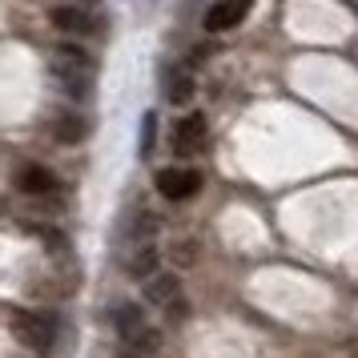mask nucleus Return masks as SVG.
Here are the masks:
<instances>
[{
	"label": "nucleus",
	"mask_w": 358,
	"mask_h": 358,
	"mask_svg": "<svg viewBox=\"0 0 358 358\" xmlns=\"http://www.w3.org/2000/svg\"><path fill=\"white\" fill-rule=\"evenodd\" d=\"M49 24L61 36H89V33H97V20H93V13H89V8H81V4H57V8L49 13Z\"/></svg>",
	"instance_id": "39448f33"
},
{
	"label": "nucleus",
	"mask_w": 358,
	"mask_h": 358,
	"mask_svg": "<svg viewBox=\"0 0 358 358\" xmlns=\"http://www.w3.org/2000/svg\"><path fill=\"white\" fill-rule=\"evenodd\" d=\"M201 169H189V165H169V169H157V178H153V185H157V194L165 197V201H189V197L201 194Z\"/></svg>",
	"instance_id": "f03ea898"
},
{
	"label": "nucleus",
	"mask_w": 358,
	"mask_h": 358,
	"mask_svg": "<svg viewBox=\"0 0 358 358\" xmlns=\"http://www.w3.org/2000/svg\"><path fill=\"white\" fill-rule=\"evenodd\" d=\"M153 137H157V117L145 113V121H141V153H153Z\"/></svg>",
	"instance_id": "4468645a"
},
{
	"label": "nucleus",
	"mask_w": 358,
	"mask_h": 358,
	"mask_svg": "<svg viewBox=\"0 0 358 358\" xmlns=\"http://www.w3.org/2000/svg\"><path fill=\"white\" fill-rule=\"evenodd\" d=\"M157 266H162V254H157V245L145 242V245H137L129 258H125V266H121V270H125L133 282H149V278L157 274Z\"/></svg>",
	"instance_id": "9d476101"
},
{
	"label": "nucleus",
	"mask_w": 358,
	"mask_h": 358,
	"mask_svg": "<svg viewBox=\"0 0 358 358\" xmlns=\"http://www.w3.org/2000/svg\"><path fill=\"white\" fill-rule=\"evenodd\" d=\"M52 77L61 85L73 105H85L89 93H93V65H65V61H52Z\"/></svg>",
	"instance_id": "20e7f679"
},
{
	"label": "nucleus",
	"mask_w": 358,
	"mask_h": 358,
	"mask_svg": "<svg viewBox=\"0 0 358 358\" xmlns=\"http://www.w3.org/2000/svg\"><path fill=\"white\" fill-rule=\"evenodd\" d=\"M206 141H210V121H206V113H185L173 125V137H169L173 153H181V157H194L197 149H206Z\"/></svg>",
	"instance_id": "7ed1b4c3"
},
{
	"label": "nucleus",
	"mask_w": 358,
	"mask_h": 358,
	"mask_svg": "<svg viewBox=\"0 0 358 358\" xmlns=\"http://www.w3.org/2000/svg\"><path fill=\"white\" fill-rule=\"evenodd\" d=\"M173 262H178V266H194L197 262V242H178L173 245Z\"/></svg>",
	"instance_id": "2eb2a0df"
},
{
	"label": "nucleus",
	"mask_w": 358,
	"mask_h": 358,
	"mask_svg": "<svg viewBox=\"0 0 358 358\" xmlns=\"http://www.w3.org/2000/svg\"><path fill=\"white\" fill-rule=\"evenodd\" d=\"M254 0H213L206 8V33H229L250 17Z\"/></svg>",
	"instance_id": "423d86ee"
},
{
	"label": "nucleus",
	"mask_w": 358,
	"mask_h": 358,
	"mask_svg": "<svg viewBox=\"0 0 358 358\" xmlns=\"http://www.w3.org/2000/svg\"><path fill=\"white\" fill-rule=\"evenodd\" d=\"M145 310H141V302H117L113 306V330H117V342L129 338V334H137V330H145Z\"/></svg>",
	"instance_id": "9b49d317"
},
{
	"label": "nucleus",
	"mask_w": 358,
	"mask_h": 358,
	"mask_svg": "<svg viewBox=\"0 0 358 358\" xmlns=\"http://www.w3.org/2000/svg\"><path fill=\"white\" fill-rule=\"evenodd\" d=\"M162 342H165L162 330L145 326V330H137V334L117 342V358H153V355H162Z\"/></svg>",
	"instance_id": "6e6552de"
},
{
	"label": "nucleus",
	"mask_w": 358,
	"mask_h": 358,
	"mask_svg": "<svg viewBox=\"0 0 358 358\" xmlns=\"http://www.w3.org/2000/svg\"><path fill=\"white\" fill-rule=\"evenodd\" d=\"M52 137L61 145H81L85 137H89V121L81 113H57L52 117Z\"/></svg>",
	"instance_id": "ddd939ff"
},
{
	"label": "nucleus",
	"mask_w": 358,
	"mask_h": 358,
	"mask_svg": "<svg viewBox=\"0 0 358 358\" xmlns=\"http://www.w3.org/2000/svg\"><path fill=\"white\" fill-rule=\"evenodd\" d=\"M194 93H197V81L189 69H169L165 73V101L169 105H189Z\"/></svg>",
	"instance_id": "f8f14e48"
},
{
	"label": "nucleus",
	"mask_w": 358,
	"mask_h": 358,
	"mask_svg": "<svg viewBox=\"0 0 358 358\" xmlns=\"http://www.w3.org/2000/svg\"><path fill=\"white\" fill-rule=\"evenodd\" d=\"M13 338L24 346V350H49L52 338H57V322H52L49 314H33V310H17L13 314Z\"/></svg>",
	"instance_id": "f257e3e1"
},
{
	"label": "nucleus",
	"mask_w": 358,
	"mask_h": 358,
	"mask_svg": "<svg viewBox=\"0 0 358 358\" xmlns=\"http://www.w3.org/2000/svg\"><path fill=\"white\" fill-rule=\"evenodd\" d=\"M145 302L149 306H173V302H181V278L178 274H153L145 282Z\"/></svg>",
	"instance_id": "1a4fd4ad"
},
{
	"label": "nucleus",
	"mask_w": 358,
	"mask_h": 358,
	"mask_svg": "<svg viewBox=\"0 0 358 358\" xmlns=\"http://www.w3.org/2000/svg\"><path fill=\"white\" fill-rule=\"evenodd\" d=\"M13 185H17L24 197H33V201H45V197L57 194V173L52 169H45V165H20L17 178H13Z\"/></svg>",
	"instance_id": "0eeeda50"
}]
</instances>
